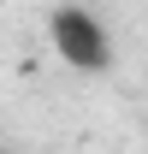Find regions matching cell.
Returning <instances> with one entry per match:
<instances>
[{"instance_id":"cell-1","label":"cell","mask_w":148,"mask_h":154,"mask_svg":"<svg viewBox=\"0 0 148 154\" xmlns=\"http://www.w3.org/2000/svg\"><path fill=\"white\" fill-rule=\"evenodd\" d=\"M48 36H54L59 59L71 65V71H107L113 65V42L107 30L95 24V12H83V6H59L54 24H48Z\"/></svg>"}]
</instances>
